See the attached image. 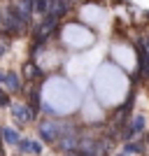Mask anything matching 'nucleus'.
<instances>
[{
  "label": "nucleus",
  "instance_id": "f257e3e1",
  "mask_svg": "<svg viewBox=\"0 0 149 156\" xmlns=\"http://www.w3.org/2000/svg\"><path fill=\"white\" fill-rule=\"evenodd\" d=\"M93 91L103 105H119L128 93V79L112 63H103L93 75Z\"/></svg>",
  "mask_w": 149,
  "mask_h": 156
},
{
  "label": "nucleus",
  "instance_id": "f03ea898",
  "mask_svg": "<svg viewBox=\"0 0 149 156\" xmlns=\"http://www.w3.org/2000/svg\"><path fill=\"white\" fill-rule=\"evenodd\" d=\"M42 98L54 112L68 114V112L79 107V98L82 96H79V89L75 82L63 79V77H51L42 89Z\"/></svg>",
  "mask_w": 149,
  "mask_h": 156
},
{
  "label": "nucleus",
  "instance_id": "7ed1b4c3",
  "mask_svg": "<svg viewBox=\"0 0 149 156\" xmlns=\"http://www.w3.org/2000/svg\"><path fill=\"white\" fill-rule=\"evenodd\" d=\"M100 56H103V49H93L89 54H82V56H75V58L68 63V75H70L75 82H77V89L84 86L96 70L100 68Z\"/></svg>",
  "mask_w": 149,
  "mask_h": 156
},
{
  "label": "nucleus",
  "instance_id": "20e7f679",
  "mask_svg": "<svg viewBox=\"0 0 149 156\" xmlns=\"http://www.w3.org/2000/svg\"><path fill=\"white\" fill-rule=\"evenodd\" d=\"M63 42L70 49H86V47L93 44V33L89 28L79 26V23H70L63 30Z\"/></svg>",
  "mask_w": 149,
  "mask_h": 156
},
{
  "label": "nucleus",
  "instance_id": "39448f33",
  "mask_svg": "<svg viewBox=\"0 0 149 156\" xmlns=\"http://www.w3.org/2000/svg\"><path fill=\"white\" fill-rule=\"evenodd\" d=\"M110 51H112L114 61H117L121 68H126V70H133V68H135V51H133L128 44H112Z\"/></svg>",
  "mask_w": 149,
  "mask_h": 156
},
{
  "label": "nucleus",
  "instance_id": "423d86ee",
  "mask_svg": "<svg viewBox=\"0 0 149 156\" xmlns=\"http://www.w3.org/2000/svg\"><path fill=\"white\" fill-rule=\"evenodd\" d=\"M82 19L86 23H96V26H105V19H107V14L105 9H100L98 5H86L82 9Z\"/></svg>",
  "mask_w": 149,
  "mask_h": 156
},
{
  "label": "nucleus",
  "instance_id": "0eeeda50",
  "mask_svg": "<svg viewBox=\"0 0 149 156\" xmlns=\"http://www.w3.org/2000/svg\"><path fill=\"white\" fill-rule=\"evenodd\" d=\"M84 114H86V119H91V121H98V119L103 117V112H100V107H98V103L93 100V98H89V100H86Z\"/></svg>",
  "mask_w": 149,
  "mask_h": 156
}]
</instances>
